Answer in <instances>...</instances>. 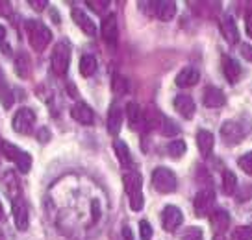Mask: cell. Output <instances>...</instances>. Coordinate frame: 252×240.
<instances>
[{
	"label": "cell",
	"mask_w": 252,
	"mask_h": 240,
	"mask_svg": "<svg viewBox=\"0 0 252 240\" xmlns=\"http://www.w3.org/2000/svg\"><path fill=\"white\" fill-rule=\"evenodd\" d=\"M247 33L252 37V13L247 15Z\"/></svg>",
	"instance_id": "40"
},
{
	"label": "cell",
	"mask_w": 252,
	"mask_h": 240,
	"mask_svg": "<svg viewBox=\"0 0 252 240\" xmlns=\"http://www.w3.org/2000/svg\"><path fill=\"white\" fill-rule=\"evenodd\" d=\"M126 118H128V124H130L132 130H137L143 124V111L135 102L126 104Z\"/></svg>",
	"instance_id": "22"
},
{
	"label": "cell",
	"mask_w": 252,
	"mask_h": 240,
	"mask_svg": "<svg viewBox=\"0 0 252 240\" xmlns=\"http://www.w3.org/2000/svg\"><path fill=\"white\" fill-rule=\"evenodd\" d=\"M94 72H96V57L93 55H82V59H80V74L82 76H93Z\"/></svg>",
	"instance_id": "27"
},
{
	"label": "cell",
	"mask_w": 252,
	"mask_h": 240,
	"mask_svg": "<svg viewBox=\"0 0 252 240\" xmlns=\"http://www.w3.org/2000/svg\"><path fill=\"white\" fill-rule=\"evenodd\" d=\"M161 120H163V115L154 107L147 109V111L143 113V124H145V128H147L149 132L150 130H159Z\"/></svg>",
	"instance_id": "24"
},
{
	"label": "cell",
	"mask_w": 252,
	"mask_h": 240,
	"mask_svg": "<svg viewBox=\"0 0 252 240\" xmlns=\"http://www.w3.org/2000/svg\"><path fill=\"white\" fill-rule=\"evenodd\" d=\"M121 126H123V109L119 106H111L108 113V132L111 135H119Z\"/></svg>",
	"instance_id": "21"
},
{
	"label": "cell",
	"mask_w": 252,
	"mask_h": 240,
	"mask_svg": "<svg viewBox=\"0 0 252 240\" xmlns=\"http://www.w3.org/2000/svg\"><path fill=\"white\" fill-rule=\"evenodd\" d=\"M100 33H102V39L106 43L115 45V41L119 37V28H117V17L113 15V13L104 17L102 24H100Z\"/></svg>",
	"instance_id": "10"
},
{
	"label": "cell",
	"mask_w": 252,
	"mask_h": 240,
	"mask_svg": "<svg viewBox=\"0 0 252 240\" xmlns=\"http://www.w3.org/2000/svg\"><path fill=\"white\" fill-rule=\"evenodd\" d=\"M0 152H2V155L8 159V161H13V163L17 164V168L21 172H30L32 168V157L26 152H23V150H19V148L15 146V144H11V142H2L0 144Z\"/></svg>",
	"instance_id": "3"
},
{
	"label": "cell",
	"mask_w": 252,
	"mask_h": 240,
	"mask_svg": "<svg viewBox=\"0 0 252 240\" xmlns=\"http://www.w3.org/2000/svg\"><path fill=\"white\" fill-rule=\"evenodd\" d=\"M210 224H212L213 231L217 233V235H222V233L230 227V214L222 209L212 211V214H210Z\"/></svg>",
	"instance_id": "16"
},
{
	"label": "cell",
	"mask_w": 252,
	"mask_h": 240,
	"mask_svg": "<svg viewBox=\"0 0 252 240\" xmlns=\"http://www.w3.org/2000/svg\"><path fill=\"white\" fill-rule=\"evenodd\" d=\"M28 4H30V6L35 9V11H43V9L48 6L47 0H28Z\"/></svg>",
	"instance_id": "37"
},
{
	"label": "cell",
	"mask_w": 252,
	"mask_h": 240,
	"mask_svg": "<svg viewBox=\"0 0 252 240\" xmlns=\"http://www.w3.org/2000/svg\"><path fill=\"white\" fill-rule=\"evenodd\" d=\"M4 39H6V28L0 24V45H4Z\"/></svg>",
	"instance_id": "41"
},
{
	"label": "cell",
	"mask_w": 252,
	"mask_h": 240,
	"mask_svg": "<svg viewBox=\"0 0 252 240\" xmlns=\"http://www.w3.org/2000/svg\"><path fill=\"white\" fill-rule=\"evenodd\" d=\"M251 194H252V188H251Z\"/></svg>",
	"instance_id": "46"
},
{
	"label": "cell",
	"mask_w": 252,
	"mask_h": 240,
	"mask_svg": "<svg viewBox=\"0 0 252 240\" xmlns=\"http://www.w3.org/2000/svg\"><path fill=\"white\" fill-rule=\"evenodd\" d=\"M123 237H125L126 240H132V233H130V227H125V229H123Z\"/></svg>",
	"instance_id": "42"
},
{
	"label": "cell",
	"mask_w": 252,
	"mask_h": 240,
	"mask_svg": "<svg viewBox=\"0 0 252 240\" xmlns=\"http://www.w3.org/2000/svg\"><path fill=\"white\" fill-rule=\"evenodd\" d=\"M220 33H222V37L226 39L230 45H236L237 41H239V30H237L236 23H234V19L230 15H224L220 19Z\"/></svg>",
	"instance_id": "18"
},
{
	"label": "cell",
	"mask_w": 252,
	"mask_h": 240,
	"mask_svg": "<svg viewBox=\"0 0 252 240\" xmlns=\"http://www.w3.org/2000/svg\"><path fill=\"white\" fill-rule=\"evenodd\" d=\"M115 154H117L119 163L123 166H130L132 164V157H130V150L123 140H115Z\"/></svg>",
	"instance_id": "28"
},
{
	"label": "cell",
	"mask_w": 252,
	"mask_h": 240,
	"mask_svg": "<svg viewBox=\"0 0 252 240\" xmlns=\"http://www.w3.org/2000/svg\"><path fill=\"white\" fill-rule=\"evenodd\" d=\"M176 85L178 87H193L200 81V72L195 67H186L176 74Z\"/></svg>",
	"instance_id": "13"
},
{
	"label": "cell",
	"mask_w": 252,
	"mask_h": 240,
	"mask_svg": "<svg viewBox=\"0 0 252 240\" xmlns=\"http://www.w3.org/2000/svg\"><path fill=\"white\" fill-rule=\"evenodd\" d=\"M237 164H239V168H241V170H243L245 174L252 176V152L241 155V157L237 159Z\"/></svg>",
	"instance_id": "34"
},
{
	"label": "cell",
	"mask_w": 252,
	"mask_h": 240,
	"mask_svg": "<svg viewBox=\"0 0 252 240\" xmlns=\"http://www.w3.org/2000/svg\"><path fill=\"white\" fill-rule=\"evenodd\" d=\"M174 109L180 113L184 118H193V115H195V102H193V98L191 96H188V94H178L176 98H174Z\"/></svg>",
	"instance_id": "19"
},
{
	"label": "cell",
	"mask_w": 252,
	"mask_h": 240,
	"mask_svg": "<svg viewBox=\"0 0 252 240\" xmlns=\"http://www.w3.org/2000/svg\"><path fill=\"white\" fill-rule=\"evenodd\" d=\"M232 240H252L251 225H239L232 231Z\"/></svg>",
	"instance_id": "33"
},
{
	"label": "cell",
	"mask_w": 252,
	"mask_h": 240,
	"mask_svg": "<svg viewBox=\"0 0 252 240\" xmlns=\"http://www.w3.org/2000/svg\"><path fill=\"white\" fill-rule=\"evenodd\" d=\"M13 220H15V225L19 231L28 229V207H26L23 198L13 200Z\"/></svg>",
	"instance_id": "11"
},
{
	"label": "cell",
	"mask_w": 252,
	"mask_h": 240,
	"mask_svg": "<svg viewBox=\"0 0 252 240\" xmlns=\"http://www.w3.org/2000/svg\"><path fill=\"white\" fill-rule=\"evenodd\" d=\"M220 137L224 139L226 144H237V142H241L245 137L243 126L234 122V120H228V122H224L222 128H220Z\"/></svg>",
	"instance_id": "8"
},
{
	"label": "cell",
	"mask_w": 252,
	"mask_h": 240,
	"mask_svg": "<svg viewBox=\"0 0 252 240\" xmlns=\"http://www.w3.org/2000/svg\"><path fill=\"white\" fill-rule=\"evenodd\" d=\"M222 72H224V76H226V80H228L230 83H236L237 80L241 78L243 69H241V65H239L234 57L224 55V57H222Z\"/></svg>",
	"instance_id": "20"
},
{
	"label": "cell",
	"mask_w": 252,
	"mask_h": 240,
	"mask_svg": "<svg viewBox=\"0 0 252 240\" xmlns=\"http://www.w3.org/2000/svg\"><path fill=\"white\" fill-rule=\"evenodd\" d=\"M123 183H125V190L130 198V207L132 211H141L143 209V190H141V176L137 172H128L123 178Z\"/></svg>",
	"instance_id": "2"
},
{
	"label": "cell",
	"mask_w": 252,
	"mask_h": 240,
	"mask_svg": "<svg viewBox=\"0 0 252 240\" xmlns=\"http://www.w3.org/2000/svg\"><path fill=\"white\" fill-rule=\"evenodd\" d=\"M152 6V13L159 19V21H171L176 15V4L169 2V0H159V2H150Z\"/></svg>",
	"instance_id": "12"
},
{
	"label": "cell",
	"mask_w": 252,
	"mask_h": 240,
	"mask_svg": "<svg viewBox=\"0 0 252 240\" xmlns=\"http://www.w3.org/2000/svg\"><path fill=\"white\" fill-rule=\"evenodd\" d=\"M159 133H161L163 137H174V135H178V133H180V128H178V124H176L174 120L163 116L161 126H159Z\"/></svg>",
	"instance_id": "29"
},
{
	"label": "cell",
	"mask_w": 252,
	"mask_h": 240,
	"mask_svg": "<svg viewBox=\"0 0 252 240\" xmlns=\"http://www.w3.org/2000/svg\"><path fill=\"white\" fill-rule=\"evenodd\" d=\"M139 235H141V240H150L152 239V227L147 220H141L139 222Z\"/></svg>",
	"instance_id": "36"
},
{
	"label": "cell",
	"mask_w": 252,
	"mask_h": 240,
	"mask_svg": "<svg viewBox=\"0 0 252 240\" xmlns=\"http://www.w3.org/2000/svg\"><path fill=\"white\" fill-rule=\"evenodd\" d=\"M236 187H237V179H236V174L230 170H224L222 172V190L224 194H234L236 192Z\"/></svg>",
	"instance_id": "30"
},
{
	"label": "cell",
	"mask_w": 252,
	"mask_h": 240,
	"mask_svg": "<svg viewBox=\"0 0 252 240\" xmlns=\"http://www.w3.org/2000/svg\"><path fill=\"white\" fill-rule=\"evenodd\" d=\"M213 240H226V239H224L222 235H215V237H213Z\"/></svg>",
	"instance_id": "45"
},
{
	"label": "cell",
	"mask_w": 252,
	"mask_h": 240,
	"mask_svg": "<svg viewBox=\"0 0 252 240\" xmlns=\"http://www.w3.org/2000/svg\"><path fill=\"white\" fill-rule=\"evenodd\" d=\"M33 124H35V113L30 107H21L13 116V130L17 133H23V135L30 133Z\"/></svg>",
	"instance_id": "7"
},
{
	"label": "cell",
	"mask_w": 252,
	"mask_h": 240,
	"mask_svg": "<svg viewBox=\"0 0 252 240\" xmlns=\"http://www.w3.org/2000/svg\"><path fill=\"white\" fill-rule=\"evenodd\" d=\"M202 102H204L206 107L215 109V107L224 106L226 98H224V93H222L220 89H217V87H206L204 94H202Z\"/></svg>",
	"instance_id": "17"
},
{
	"label": "cell",
	"mask_w": 252,
	"mask_h": 240,
	"mask_svg": "<svg viewBox=\"0 0 252 240\" xmlns=\"http://www.w3.org/2000/svg\"><path fill=\"white\" fill-rule=\"evenodd\" d=\"M69 61H71V48L67 43H58L52 50V57H50V65L58 76H63L67 69H69Z\"/></svg>",
	"instance_id": "5"
},
{
	"label": "cell",
	"mask_w": 252,
	"mask_h": 240,
	"mask_svg": "<svg viewBox=\"0 0 252 240\" xmlns=\"http://www.w3.org/2000/svg\"><path fill=\"white\" fill-rule=\"evenodd\" d=\"M86 4L93 9V11H96V13H100V11H104V8H108V6H110V2H108V0H87Z\"/></svg>",
	"instance_id": "35"
},
{
	"label": "cell",
	"mask_w": 252,
	"mask_h": 240,
	"mask_svg": "<svg viewBox=\"0 0 252 240\" xmlns=\"http://www.w3.org/2000/svg\"><path fill=\"white\" fill-rule=\"evenodd\" d=\"M213 205H215V192H213L212 188L200 190L195 196V200H193V209H195V214L198 218L210 216L213 211Z\"/></svg>",
	"instance_id": "6"
},
{
	"label": "cell",
	"mask_w": 252,
	"mask_h": 240,
	"mask_svg": "<svg viewBox=\"0 0 252 240\" xmlns=\"http://www.w3.org/2000/svg\"><path fill=\"white\" fill-rule=\"evenodd\" d=\"M197 146H198V152L202 157H208V155L212 154L213 150V135L210 132H206V130H200L197 133Z\"/></svg>",
	"instance_id": "23"
},
{
	"label": "cell",
	"mask_w": 252,
	"mask_h": 240,
	"mask_svg": "<svg viewBox=\"0 0 252 240\" xmlns=\"http://www.w3.org/2000/svg\"><path fill=\"white\" fill-rule=\"evenodd\" d=\"M186 150H188V146H186V142H184V140H173V142L167 146L169 155L174 157V159H180L182 155L186 154Z\"/></svg>",
	"instance_id": "32"
},
{
	"label": "cell",
	"mask_w": 252,
	"mask_h": 240,
	"mask_svg": "<svg viewBox=\"0 0 252 240\" xmlns=\"http://www.w3.org/2000/svg\"><path fill=\"white\" fill-rule=\"evenodd\" d=\"M93 220H98V203L93 202Z\"/></svg>",
	"instance_id": "43"
},
{
	"label": "cell",
	"mask_w": 252,
	"mask_h": 240,
	"mask_svg": "<svg viewBox=\"0 0 252 240\" xmlns=\"http://www.w3.org/2000/svg\"><path fill=\"white\" fill-rule=\"evenodd\" d=\"M15 70L17 74L21 78H28L32 72V63H30V57H28V54H24V52H21V54L15 57Z\"/></svg>",
	"instance_id": "26"
},
{
	"label": "cell",
	"mask_w": 252,
	"mask_h": 240,
	"mask_svg": "<svg viewBox=\"0 0 252 240\" xmlns=\"http://www.w3.org/2000/svg\"><path fill=\"white\" fill-rule=\"evenodd\" d=\"M11 13V4L6 0H0V17H8Z\"/></svg>",
	"instance_id": "38"
},
{
	"label": "cell",
	"mask_w": 252,
	"mask_h": 240,
	"mask_svg": "<svg viewBox=\"0 0 252 240\" xmlns=\"http://www.w3.org/2000/svg\"><path fill=\"white\" fill-rule=\"evenodd\" d=\"M176 185H178V181H176V176H174L173 170H169L165 166H159L152 172V187L158 192L171 194L176 190Z\"/></svg>",
	"instance_id": "4"
},
{
	"label": "cell",
	"mask_w": 252,
	"mask_h": 240,
	"mask_svg": "<svg viewBox=\"0 0 252 240\" xmlns=\"http://www.w3.org/2000/svg\"><path fill=\"white\" fill-rule=\"evenodd\" d=\"M26 28V33H28V41H30V47L35 50V52H43L45 48L48 47L50 39H52V33L47 26L39 21H26L24 24Z\"/></svg>",
	"instance_id": "1"
},
{
	"label": "cell",
	"mask_w": 252,
	"mask_h": 240,
	"mask_svg": "<svg viewBox=\"0 0 252 240\" xmlns=\"http://www.w3.org/2000/svg\"><path fill=\"white\" fill-rule=\"evenodd\" d=\"M72 21L78 24L80 30L84 31V33H87L89 37H94V35H96V24H94L82 9H78V8L72 9Z\"/></svg>",
	"instance_id": "15"
},
{
	"label": "cell",
	"mask_w": 252,
	"mask_h": 240,
	"mask_svg": "<svg viewBox=\"0 0 252 240\" xmlns=\"http://www.w3.org/2000/svg\"><path fill=\"white\" fill-rule=\"evenodd\" d=\"M241 55H243L247 61L252 63V45H243L241 47Z\"/></svg>",
	"instance_id": "39"
},
{
	"label": "cell",
	"mask_w": 252,
	"mask_h": 240,
	"mask_svg": "<svg viewBox=\"0 0 252 240\" xmlns=\"http://www.w3.org/2000/svg\"><path fill=\"white\" fill-rule=\"evenodd\" d=\"M71 116L76 122H80V124H93V120H94L93 109L89 107L87 104H84V102H78V104L72 106Z\"/></svg>",
	"instance_id": "14"
},
{
	"label": "cell",
	"mask_w": 252,
	"mask_h": 240,
	"mask_svg": "<svg viewBox=\"0 0 252 240\" xmlns=\"http://www.w3.org/2000/svg\"><path fill=\"white\" fill-rule=\"evenodd\" d=\"M4 218V207H2V202H0V220Z\"/></svg>",
	"instance_id": "44"
},
{
	"label": "cell",
	"mask_w": 252,
	"mask_h": 240,
	"mask_svg": "<svg viewBox=\"0 0 252 240\" xmlns=\"http://www.w3.org/2000/svg\"><path fill=\"white\" fill-rule=\"evenodd\" d=\"M0 102H2V106L6 109L13 106V93H11V89L6 83V78H4L2 69H0Z\"/></svg>",
	"instance_id": "25"
},
{
	"label": "cell",
	"mask_w": 252,
	"mask_h": 240,
	"mask_svg": "<svg viewBox=\"0 0 252 240\" xmlns=\"http://www.w3.org/2000/svg\"><path fill=\"white\" fill-rule=\"evenodd\" d=\"M111 91L117 94V96H123V94L128 93V81H126V78H123L121 74H113V78H111Z\"/></svg>",
	"instance_id": "31"
},
{
	"label": "cell",
	"mask_w": 252,
	"mask_h": 240,
	"mask_svg": "<svg viewBox=\"0 0 252 240\" xmlns=\"http://www.w3.org/2000/svg\"><path fill=\"white\" fill-rule=\"evenodd\" d=\"M182 222H184V214L178 207L174 205H167L163 213H161V224H163V229L165 231H174L176 227H180Z\"/></svg>",
	"instance_id": "9"
}]
</instances>
